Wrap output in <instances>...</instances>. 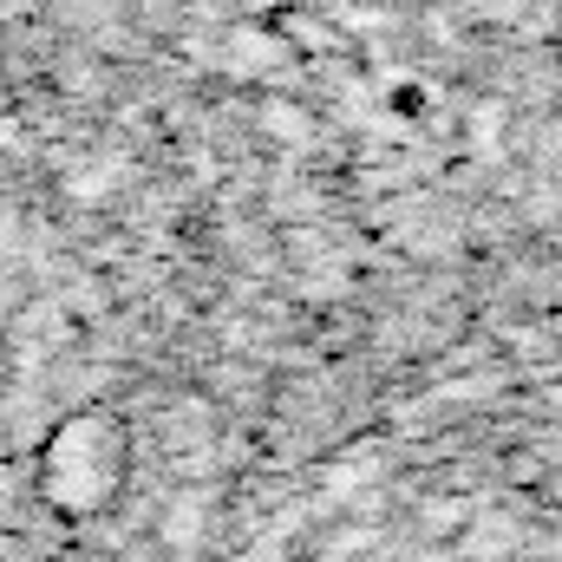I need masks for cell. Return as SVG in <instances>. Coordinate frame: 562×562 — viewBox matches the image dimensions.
I'll return each instance as SVG.
<instances>
[{"label":"cell","instance_id":"obj_1","mask_svg":"<svg viewBox=\"0 0 562 562\" xmlns=\"http://www.w3.org/2000/svg\"><path fill=\"white\" fill-rule=\"evenodd\" d=\"M119 471H125V438L105 419H79L46 451V497L59 510H72V517H86V510H99L112 497Z\"/></svg>","mask_w":562,"mask_h":562}]
</instances>
